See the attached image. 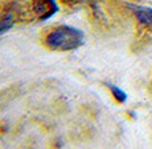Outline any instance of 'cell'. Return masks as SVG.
<instances>
[{
  "label": "cell",
  "mask_w": 152,
  "mask_h": 149,
  "mask_svg": "<svg viewBox=\"0 0 152 149\" xmlns=\"http://www.w3.org/2000/svg\"><path fill=\"white\" fill-rule=\"evenodd\" d=\"M83 32L70 25H60L46 36L45 43L53 51H73L83 44Z\"/></svg>",
  "instance_id": "obj_1"
},
{
  "label": "cell",
  "mask_w": 152,
  "mask_h": 149,
  "mask_svg": "<svg viewBox=\"0 0 152 149\" xmlns=\"http://www.w3.org/2000/svg\"><path fill=\"white\" fill-rule=\"evenodd\" d=\"M33 10L39 15L40 20H46L52 17L58 11V5L54 0H34Z\"/></svg>",
  "instance_id": "obj_2"
},
{
  "label": "cell",
  "mask_w": 152,
  "mask_h": 149,
  "mask_svg": "<svg viewBox=\"0 0 152 149\" xmlns=\"http://www.w3.org/2000/svg\"><path fill=\"white\" fill-rule=\"evenodd\" d=\"M135 16L138 21L145 28L152 31V8L148 7H136L135 8Z\"/></svg>",
  "instance_id": "obj_3"
},
{
  "label": "cell",
  "mask_w": 152,
  "mask_h": 149,
  "mask_svg": "<svg viewBox=\"0 0 152 149\" xmlns=\"http://www.w3.org/2000/svg\"><path fill=\"white\" fill-rule=\"evenodd\" d=\"M107 87L110 88L111 93H113V96L116 99L118 103H124V101L127 100V95H126L124 90H122L121 88H118V87H115V85H111V84H107Z\"/></svg>",
  "instance_id": "obj_4"
},
{
  "label": "cell",
  "mask_w": 152,
  "mask_h": 149,
  "mask_svg": "<svg viewBox=\"0 0 152 149\" xmlns=\"http://www.w3.org/2000/svg\"><path fill=\"white\" fill-rule=\"evenodd\" d=\"M13 17L12 15H5L3 19H0V33H4L8 30H11L13 25Z\"/></svg>",
  "instance_id": "obj_5"
}]
</instances>
